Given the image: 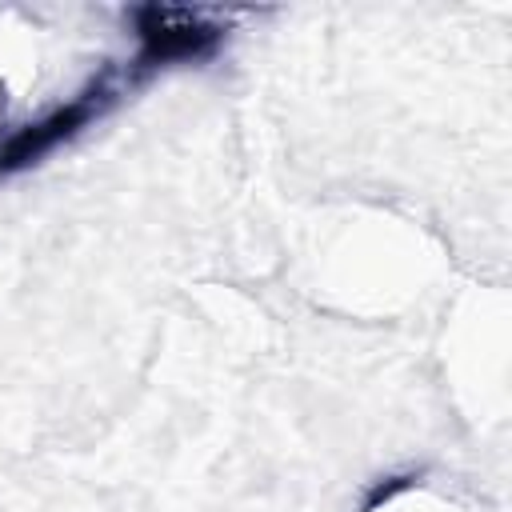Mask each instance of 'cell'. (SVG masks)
I'll list each match as a JSON object with an SVG mask.
<instances>
[{
	"mask_svg": "<svg viewBox=\"0 0 512 512\" xmlns=\"http://www.w3.org/2000/svg\"><path fill=\"white\" fill-rule=\"evenodd\" d=\"M116 64L100 36L72 32L56 12H0V164L40 148L92 116Z\"/></svg>",
	"mask_w": 512,
	"mask_h": 512,
	"instance_id": "obj_1",
	"label": "cell"
},
{
	"mask_svg": "<svg viewBox=\"0 0 512 512\" xmlns=\"http://www.w3.org/2000/svg\"><path fill=\"white\" fill-rule=\"evenodd\" d=\"M368 512H456V508L444 504V500H436V496H428V492L400 488V492H392V496H380V504L368 508Z\"/></svg>",
	"mask_w": 512,
	"mask_h": 512,
	"instance_id": "obj_2",
	"label": "cell"
}]
</instances>
